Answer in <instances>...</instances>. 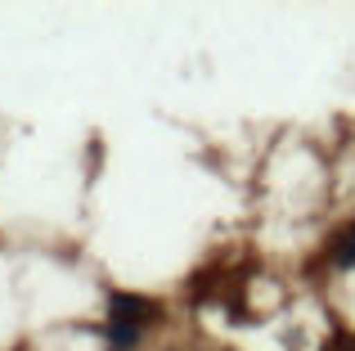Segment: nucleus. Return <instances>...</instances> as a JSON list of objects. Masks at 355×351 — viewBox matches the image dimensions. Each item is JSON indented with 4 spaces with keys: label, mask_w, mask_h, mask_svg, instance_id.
<instances>
[{
    "label": "nucleus",
    "mask_w": 355,
    "mask_h": 351,
    "mask_svg": "<svg viewBox=\"0 0 355 351\" xmlns=\"http://www.w3.org/2000/svg\"><path fill=\"white\" fill-rule=\"evenodd\" d=\"M144 316H153V302L126 298V293H117V298H113V320H117V325H135V320H144Z\"/></svg>",
    "instance_id": "f257e3e1"
},
{
    "label": "nucleus",
    "mask_w": 355,
    "mask_h": 351,
    "mask_svg": "<svg viewBox=\"0 0 355 351\" xmlns=\"http://www.w3.org/2000/svg\"><path fill=\"white\" fill-rule=\"evenodd\" d=\"M108 343H113V347H130V343H135V329H130V325H113Z\"/></svg>",
    "instance_id": "f03ea898"
},
{
    "label": "nucleus",
    "mask_w": 355,
    "mask_h": 351,
    "mask_svg": "<svg viewBox=\"0 0 355 351\" xmlns=\"http://www.w3.org/2000/svg\"><path fill=\"white\" fill-rule=\"evenodd\" d=\"M342 266H355V239H351V248H342Z\"/></svg>",
    "instance_id": "7ed1b4c3"
}]
</instances>
